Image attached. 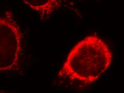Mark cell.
Instances as JSON below:
<instances>
[{"label": "cell", "instance_id": "obj_4", "mask_svg": "<svg viewBox=\"0 0 124 93\" xmlns=\"http://www.w3.org/2000/svg\"><path fill=\"white\" fill-rule=\"evenodd\" d=\"M1 93H7L4 92H3V91H1Z\"/></svg>", "mask_w": 124, "mask_h": 93}, {"label": "cell", "instance_id": "obj_1", "mask_svg": "<svg viewBox=\"0 0 124 93\" xmlns=\"http://www.w3.org/2000/svg\"><path fill=\"white\" fill-rule=\"evenodd\" d=\"M112 57L110 49L102 39L96 35L87 36L70 51L58 78L85 86L91 85L108 70Z\"/></svg>", "mask_w": 124, "mask_h": 93}, {"label": "cell", "instance_id": "obj_3", "mask_svg": "<svg viewBox=\"0 0 124 93\" xmlns=\"http://www.w3.org/2000/svg\"><path fill=\"white\" fill-rule=\"evenodd\" d=\"M25 5L46 20L60 9L66 0H21Z\"/></svg>", "mask_w": 124, "mask_h": 93}, {"label": "cell", "instance_id": "obj_2", "mask_svg": "<svg viewBox=\"0 0 124 93\" xmlns=\"http://www.w3.org/2000/svg\"><path fill=\"white\" fill-rule=\"evenodd\" d=\"M23 34L12 13L7 10L0 17V71L17 68L22 52Z\"/></svg>", "mask_w": 124, "mask_h": 93}]
</instances>
